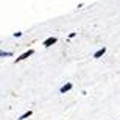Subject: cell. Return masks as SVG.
Instances as JSON below:
<instances>
[{
    "mask_svg": "<svg viewBox=\"0 0 120 120\" xmlns=\"http://www.w3.org/2000/svg\"><path fill=\"white\" fill-rule=\"evenodd\" d=\"M56 42H58V39H56L55 36H50V38H47V39H45L44 42H42V45H44L45 49H49V47H52V45L56 44Z\"/></svg>",
    "mask_w": 120,
    "mask_h": 120,
    "instance_id": "6da1fadb",
    "label": "cell"
},
{
    "mask_svg": "<svg viewBox=\"0 0 120 120\" xmlns=\"http://www.w3.org/2000/svg\"><path fill=\"white\" fill-rule=\"evenodd\" d=\"M34 53V50H28V52H25V53H22L19 58H16V62H20V61H23V59H27V58H30L31 55Z\"/></svg>",
    "mask_w": 120,
    "mask_h": 120,
    "instance_id": "7a4b0ae2",
    "label": "cell"
},
{
    "mask_svg": "<svg viewBox=\"0 0 120 120\" xmlns=\"http://www.w3.org/2000/svg\"><path fill=\"white\" fill-rule=\"evenodd\" d=\"M72 87H73V84H72V83H66V84L59 89V92H61V94H66V92H69V90H72Z\"/></svg>",
    "mask_w": 120,
    "mask_h": 120,
    "instance_id": "3957f363",
    "label": "cell"
},
{
    "mask_svg": "<svg viewBox=\"0 0 120 120\" xmlns=\"http://www.w3.org/2000/svg\"><path fill=\"white\" fill-rule=\"evenodd\" d=\"M105 52H106V47L100 49L98 52H95V53H94V58H100V56H103V55H105Z\"/></svg>",
    "mask_w": 120,
    "mask_h": 120,
    "instance_id": "277c9868",
    "label": "cell"
},
{
    "mask_svg": "<svg viewBox=\"0 0 120 120\" xmlns=\"http://www.w3.org/2000/svg\"><path fill=\"white\" fill-rule=\"evenodd\" d=\"M0 56L2 58H9V56H13V52H3V50H0Z\"/></svg>",
    "mask_w": 120,
    "mask_h": 120,
    "instance_id": "5b68a950",
    "label": "cell"
},
{
    "mask_svg": "<svg viewBox=\"0 0 120 120\" xmlns=\"http://www.w3.org/2000/svg\"><path fill=\"white\" fill-rule=\"evenodd\" d=\"M31 114H33V111H27V112H23L22 116L19 117V120H25V119H28V117H30Z\"/></svg>",
    "mask_w": 120,
    "mask_h": 120,
    "instance_id": "8992f818",
    "label": "cell"
},
{
    "mask_svg": "<svg viewBox=\"0 0 120 120\" xmlns=\"http://www.w3.org/2000/svg\"><path fill=\"white\" fill-rule=\"evenodd\" d=\"M14 36H16V38H20V36H22V33H20V31H17V33H14Z\"/></svg>",
    "mask_w": 120,
    "mask_h": 120,
    "instance_id": "52a82bcc",
    "label": "cell"
}]
</instances>
